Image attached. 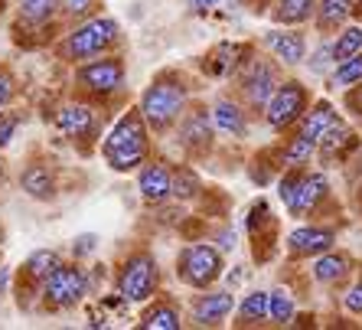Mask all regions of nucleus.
<instances>
[{"mask_svg":"<svg viewBox=\"0 0 362 330\" xmlns=\"http://www.w3.org/2000/svg\"><path fill=\"white\" fill-rule=\"evenodd\" d=\"M13 92H17V82H13V76H10L7 69L0 66V108H7Z\"/></svg>","mask_w":362,"mask_h":330,"instance_id":"obj_35","label":"nucleus"},{"mask_svg":"<svg viewBox=\"0 0 362 330\" xmlns=\"http://www.w3.org/2000/svg\"><path fill=\"white\" fill-rule=\"evenodd\" d=\"M310 154H313V141L297 135L294 141H291V147L284 151V167H300V164L310 161Z\"/></svg>","mask_w":362,"mask_h":330,"instance_id":"obj_33","label":"nucleus"},{"mask_svg":"<svg viewBox=\"0 0 362 330\" xmlns=\"http://www.w3.org/2000/svg\"><path fill=\"white\" fill-rule=\"evenodd\" d=\"M313 275H317V281H337L346 275V258L343 255H323V258H317V265H313Z\"/></svg>","mask_w":362,"mask_h":330,"instance_id":"obj_30","label":"nucleus"},{"mask_svg":"<svg viewBox=\"0 0 362 330\" xmlns=\"http://www.w3.org/2000/svg\"><path fill=\"white\" fill-rule=\"evenodd\" d=\"M303 108H307V89L300 82H281L268 102V125L284 131L300 118Z\"/></svg>","mask_w":362,"mask_h":330,"instance_id":"obj_8","label":"nucleus"},{"mask_svg":"<svg viewBox=\"0 0 362 330\" xmlns=\"http://www.w3.org/2000/svg\"><path fill=\"white\" fill-rule=\"evenodd\" d=\"M333 82H337V85H356V82H362V52H356V56H349V59L339 62Z\"/></svg>","mask_w":362,"mask_h":330,"instance_id":"obj_31","label":"nucleus"},{"mask_svg":"<svg viewBox=\"0 0 362 330\" xmlns=\"http://www.w3.org/2000/svg\"><path fill=\"white\" fill-rule=\"evenodd\" d=\"M101 7V0H62L59 4V13H66L69 20H88V17H95V10Z\"/></svg>","mask_w":362,"mask_h":330,"instance_id":"obj_32","label":"nucleus"},{"mask_svg":"<svg viewBox=\"0 0 362 330\" xmlns=\"http://www.w3.org/2000/svg\"><path fill=\"white\" fill-rule=\"evenodd\" d=\"M121 40V26L118 20L111 17H88L59 42V56L66 62H88L95 56H105V52Z\"/></svg>","mask_w":362,"mask_h":330,"instance_id":"obj_3","label":"nucleus"},{"mask_svg":"<svg viewBox=\"0 0 362 330\" xmlns=\"http://www.w3.org/2000/svg\"><path fill=\"white\" fill-rule=\"evenodd\" d=\"M317 144H320L323 157H333V154H339V147L353 144V131H349L346 125H339V121H333V125L323 131V137L317 141Z\"/></svg>","mask_w":362,"mask_h":330,"instance_id":"obj_25","label":"nucleus"},{"mask_svg":"<svg viewBox=\"0 0 362 330\" xmlns=\"http://www.w3.org/2000/svg\"><path fill=\"white\" fill-rule=\"evenodd\" d=\"M252 4H262V0H252Z\"/></svg>","mask_w":362,"mask_h":330,"instance_id":"obj_43","label":"nucleus"},{"mask_svg":"<svg viewBox=\"0 0 362 330\" xmlns=\"http://www.w3.org/2000/svg\"><path fill=\"white\" fill-rule=\"evenodd\" d=\"M313 10H317V0H281L274 10V20L278 23H303V20H310Z\"/></svg>","mask_w":362,"mask_h":330,"instance_id":"obj_24","label":"nucleus"},{"mask_svg":"<svg viewBox=\"0 0 362 330\" xmlns=\"http://www.w3.org/2000/svg\"><path fill=\"white\" fill-rule=\"evenodd\" d=\"M212 125L219 127L222 135H232V137H242L245 135V115H242V108H238L235 102H228V98L216 102V108H212Z\"/></svg>","mask_w":362,"mask_h":330,"instance_id":"obj_20","label":"nucleus"},{"mask_svg":"<svg viewBox=\"0 0 362 330\" xmlns=\"http://www.w3.org/2000/svg\"><path fill=\"white\" fill-rule=\"evenodd\" d=\"M238 317H242V324H258L268 317V291H255V295L245 297L242 311H238Z\"/></svg>","mask_w":362,"mask_h":330,"instance_id":"obj_28","label":"nucleus"},{"mask_svg":"<svg viewBox=\"0 0 362 330\" xmlns=\"http://www.w3.org/2000/svg\"><path fill=\"white\" fill-rule=\"evenodd\" d=\"M264 42H268V50L278 56V59L291 62V66H297V62L303 59V36L300 33H268L264 36Z\"/></svg>","mask_w":362,"mask_h":330,"instance_id":"obj_19","label":"nucleus"},{"mask_svg":"<svg viewBox=\"0 0 362 330\" xmlns=\"http://www.w3.org/2000/svg\"><path fill=\"white\" fill-rule=\"evenodd\" d=\"M20 190L33 200H52L56 196V177L46 164H30V167L20 173Z\"/></svg>","mask_w":362,"mask_h":330,"instance_id":"obj_15","label":"nucleus"},{"mask_svg":"<svg viewBox=\"0 0 362 330\" xmlns=\"http://www.w3.org/2000/svg\"><path fill=\"white\" fill-rule=\"evenodd\" d=\"M7 285H10V268H0V295H4Z\"/></svg>","mask_w":362,"mask_h":330,"instance_id":"obj_40","label":"nucleus"},{"mask_svg":"<svg viewBox=\"0 0 362 330\" xmlns=\"http://www.w3.org/2000/svg\"><path fill=\"white\" fill-rule=\"evenodd\" d=\"M56 127L62 131V137L76 141V144H92L95 135H98V111L92 105L82 102H69L56 111Z\"/></svg>","mask_w":362,"mask_h":330,"instance_id":"obj_9","label":"nucleus"},{"mask_svg":"<svg viewBox=\"0 0 362 330\" xmlns=\"http://www.w3.org/2000/svg\"><path fill=\"white\" fill-rule=\"evenodd\" d=\"M85 291H88L85 271L78 265L59 262L56 271L42 281V305H46V311H69V307H76L82 301Z\"/></svg>","mask_w":362,"mask_h":330,"instance_id":"obj_5","label":"nucleus"},{"mask_svg":"<svg viewBox=\"0 0 362 330\" xmlns=\"http://www.w3.org/2000/svg\"><path fill=\"white\" fill-rule=\"evenodd\" d=\"M346 307H349L353 314H362V281L349 288V295H346Z\"/></svg>","mask_w":362,"mask_h":330,"instance_id":"obj_36","label":"nucleus"},{"mask_svg":"<svg viewBox=\"0 0 362 330\" xmlns=\"http://www.w3.org/2000/svg\"><path fill=\"white\" fill-rule=\"evenodd\" d=\"M0 180H4V161H0Z\"/></svg>","mask_w":362,"mask_h":330,"instance_id":"obj_42","label":"nucleus"},{"mask_svg":"<svg viewBox=\"0 0 362 330\" xmlns=\"http://www.w3.org/2000/svg\"><path fill=\"white\" fill-rule=\"evenodd\" d=\"M141 327L147 330H180V311L170 301H157L141 314Z\"/></svg>","mask_w":362,"mask_h":330,"instance_id":"obj_21","label":"nucleus"},{"mask_svg":"<svg viewBox=\"0 0 362 330\" xmlns=\"http://www.w3.org/2000/svg\"><path fill=\"white\" fill-rule=\"evenodd\" d=\"M349 13H353V0H320V7H317V20H320L323 30L346 23Z\"/></svg>","mask_w":362,"mask_h":330,"instance_id":"obj_23","label":"nucleus"},{"mask_svg":"<svg viewBox=\"0 0 362 330\" xmlns=\"http://www.w3.org/2000/svg\"><path fill=\"white\" fill-rule=\"evenodd\" d=\"M199 190H202V183H199V177H196L189 167L173 170V196H177V200H193Z\"/></svg>","mask_w":362,"mask_h":330,"instance_id":"obj_27","label":"nucleus"},{"mask_svg":"<svg viewBox=\"0 0 362 330\" xmlns=\"http://www.w3.org/2000/svg\"><path fill=\"white\" fill-rule=\"evenodd\" d=\"M323 196H327V180H323L320 173H297L294 200H291L287 210L294 212V216H307Z\"/></svg>","mask_w":362,"mask_h":330,"instance_id":"obj_12","label":"nucleus"},{"mask_svg":"<svg viewBox=\"0 0 362 330\" xmlns=\"http://www.w3.org/2000/svg\"><path fill=\"white\" fill-rule=\"evenodd\" d=\"M333 229H297V232H291V252L294 255H320L327 252L329 246H333Z\"/></svg>","mask_w":362,"mask_h":330,"instance_id":"obj_17","label":"nucleus"},{"mask_svg":"<svg viewBox=\"0 0 362 330\" xmlns=\"http://www.w3.org/2000/svg\"><path fill=\"white\" fill-rule=\"evenodd\" d=\"M78 246H76V255H85V252H92L95 249V236H82V239H76Z\"/></svg>","mask_w":362,"mask_h":330,"instance_id":"obj_38","label":"nucleus"},{"mask_svg":"<svg viewBox=\"0 0 362 330\" xmlns=\"http://www.w3.org/2000/svg\"><path fill=\"white\" fill-rule=\"evenodd\" d=\"M349 108H356V115H362V85L356 89L353 95H349Z\"/></svg>","mask_w":362,"mask_h":330,"instance_id":"obj_39","label":"nucleus"},{"mask_svg":"<svg viewBox=\"0 0 362 330\" xmlns=\"http://www.w3.org/2000/svg\"><path fill=\"white\" fill-rule=\"evenodd\" d=\"M209 4H212V0H196V7H199V10H206Z\"/></svg>","mask_w":362,"mask_h":330,"instance_id":"obj_41","label":"nucleus"},{"mask_svg":"<svg viewBox=\"0 0 362 330\" xmlns=\"http://www.w3.org/2000/svg\"><path fill=\"white\" fill-rule=\"evenodd\" d=\"M268 317L274 324H287L294 317V301L287 291H271L268 295Z\"/></svg>","mask_w":362,"mask_h":330,"instance_id":"obj_29","label":"nucleus"},{"mask_svg":"<svg viewBox=\"0 0 362 330\" xmlns=\"http://www.w3.org/2000/svg\"><path fill=\"white\" fill-rule=\"evenodd\" d=\"M59 252L56 249H36L30 258H26L23 265H20V278L30 281V285H36V288H42V281L49 278L52 271H56V265H59Z\"/></svg>","mask_w":362,"mask_h":330,"instance_id":"obj_16","label":"nucleus"},{"mask_svg":"<svg viewBox=\"0 0 362 330\" xmlns=\"http://www.w3.org/2000/svg\"><path fill=\"white\" fill-rule=\"evenodd\" d=\"M62 0H20L17 4V17L26 26H46L56 13H59Z\"/></svg>","mask_w":362,"mask_h":330,"instance_id":"obj_18","label":"nucleus"},{"mask_svg":"<svg viewBox=\"0 0 362 330\" xmlns=\"http://www.w3.org/2000/svg\"><path fill=\"white\" fill-rule=\"evenodd\" d=\"M124 59L118 56H95L88 62H78L76 69V82L82 92L95 95V98H108V95L121 92L124 89Z\"/></svg>","mask_w":362,"mask_h":330,"instance_id":"obj_6","label":"nucleus"},{"mask_svg":"<svg viewBox=\"0 0 362 330\" xmlns=\"http://www.w3.org/2000/svg\"><path fill=\"white\" fill-rule=\"evenodd\" d=\"M333 121H337V111L329 108L327 102L313 105V111L303 118V125H300V137H307V141H313V144H317V141L323 137V131H327Z\"/></svg>","mask_w":362,"mask_h":330,"instance_id":"obj_22","label":"nucleus"},{"mask_svg":"<svg viewBox=\"0 0 362 330\" xmlns=\"http://www.w3.org/2000/svg\"><path fill=\"white\" fill-rule=\"evenodd\" d=\"M294 186H297V173H287L284 180H281V200H284L287 206H291V200H294Z\"/></svg>","mask_w":362,"mask_h":330,"instance_id":"obj_37","label":"nucleus"},{"mask_svg":"<svg viewBox=\"0 0 362 330\" xmlns=\"http://www.w3.org/2000/svg\"><path fill=\"white\" fill-rule=\"evenodd\" d=\"M180 141L189 151H206L212 141V121L206 115V108H193L186 111L183 121H180Z\"/></svg>","mask_w":362,"mask_h":330,"instance_id":"obj_13","label":"nucleus"},{"mask_svg":"<svg viewBox=\"0 0 362 330\" xmlns=\"http://www.w3.org/2000/svg\"><path fill=\"white\" fill-rule=\"evenodd\" d=\"M183 105H186V85L180 82L173 72H163V76H157L147 89H144L137 108H141L147 127L157 131V135H163L167 127H173L180 121Z\"/></svg>","mask_w":362,"mask_h":330,"instance_id":"obj_2","label":"nucleus"},{"mask_svg":"<svg viewBox=\"0 0 362 330\" xmlns=\"http://www.w3.org/2000/svg\"><path fill=\"white\" fill-rule=\"evenodd\" d=\"M17 127H20V115L17 111H4L0 108V151L17 137Z\"/></svg>","mask_w":362,"mask_h":330,"instance_id":"obj_34","label":"nucleus"},{"mask_svg":"<svg viewBox=\"0 0 362 330\" xmlns=\"http://www.w3.org/2000/svg\"><path fill=\"white\" fill-rule=\"evenodd\" d=\"M356 52H362V26H349V30L339 33L337 46H333V62H343Z\"/></svg>","mask_w":362,"mask_h":330,"instance_id":"obj_26","label":"nucleus"},{"mask_svg":"<svg viewBox=\"0 0 362 330\" xmlns=\"http://www.w3.org/2000/svg\"><path fill=\"white\" fill-rule=\"evenodd\" d=\"M137 190L147 203H167L170 196H173V170L160 161H144L141 167V177H137Z\"/></svg>","mask_w":362,"mask_h":330,"instance_id":"obj_10","label":"nucleus"},{"mask_svg":"<svg viewBox=\"0 0 362 330\" xmlns=\"http://www.w3.org/2000/svg\"><path fill=\"white\" fill-rule=\"evenodd\" d=\"M177 275L189 288H209L222 275V255L212 246H186L177 258Z\"/></svg>","mask_w":362,"mask_h":330,"instance_id":"obj_7","label":"nucleus"},{"mask_svg":"<svg viewBox=\"0 0 362 330\" xmlns=\"http://www.w3.org/2000/svg\"><path fill=\"white\" fill-rule=\"evenodd\" d=\"M245 95H248V102L255 105V108H262V105L271 102V95H274V89H278V76H274V69L268 66V62H255L252 72L245 76Z\"/></svg>","mask_w":362,"mask_h":330,"instance_id":"obj_14","label":"nucleus"},{"mask_svg":"<svg viewBox=\"0 0 362 330\" xmlns=\"http://www.w3.org/2000/svg\"><path fill=\"white\" fill-rule=\"evenodd\" d=\"M101 154H105L108 167L118 170V173L137 170L147 161V154H151V127L144 121L141 108L124 111V115L115 121V127H111L108 135H105V141H101Z\"/></svg>","mask_w":362,"mask_h":330,"instance_id":"obj_1","label":"nucleus"},{"mask_svg":"<svg viewBox=\"0 0 362 330\" xmlns=\"http://www.w3.org/2000/svg\"><path fill=\"white\" fill-rule=\"evenodd\" d=\"M157 285H160V268H157V258L151 252H134L121 262V268H118L121 301L144 305V301H151L157 295Z\"/></svg>","mask_w":362,"mask_h":330,"instance_id":"obj_4","label":"nucleus"},{"mask_svg":"<svg viewBox=\"0 0 362 330\" xmlns=\"http://www.w3.org/2000/svg\"><path fill=\"white\" fill-rule=\"evenodd\" d=\"M359 10H362V0H359Z\"/></svg>","mask_w":362,"mask_h":330,"instance_id":"obj_44","label":"nucleus"},{"mask_svg":"<svg viewBox=\"0 0 362 330\" xmlns=\"http://www.w3.org/2000/svg\"><path fill=\"white\" fill-rule=\"evenodd\" d=\"M235 307V297L228 291H209V295H199L193 305V321L199 327H216L228 317V311Z\"/></svg>","mask_w":362,"mask_h":330,"instance_id":"obj_11","label":"nucleus"}]
</instances>
